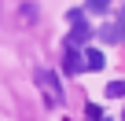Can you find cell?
Wrapping results in <instances>:
<instances>
[{"label": "cell", "mask_w": 125, "mask_h": 121, "mask_svg": "<svg viewBox=\"0 0 125 121\" xmlns=\"http://www.w3.org/2000/svg\"><path fill=\"white\" fill-rule=\"evenodd\" d=\"M77 19H85V11H81V8H70V11H66V22H70V26H74V22H77Z\"/></svg>", "instance_id": "obj_8"}, {"label": "cell", "mask_w": 125, "mask_h": 121, "mask_svg": "<svg viewBox=\"0 0 125 121\" xmlns=\"http://www.w3.org/2000/svg\"><path fill=\"white\" fill-rule=\"evenodd\" d=\"M22 19L33 22V19H37V4H22Z\"/></svg>", "instance_id": "obj_7"}, {"label": "cell", "mask_w": 125, "mask_h": 121, "mask_svg": "<svg viewBox=\"0 0 125 121\" xmlns=\"http://www.w3.org/2000/svg\"><path fill=\"white\" fill-rule=\"evenodd\" d=\"M110 0H88V11H107Z\"/></svg>", "instance_id": "obj_9"}, {"label": "cell", "mask_w": 125, "mask_h": 121, "mask_svg": "<svg viewBox=\"0 0 125 121\" xmlns=\"http://www.w3.org/2000/svg\"><path fill=\"white\" fill-rule=\"evenodd\" d=\"M37 88L44 92V103H48L52 110L62 106V88H59V81H55L52 70H37Z\"/></svg>", "instance_id": "obj_1"}, {"label": "cell", "mask_w": 125, "mask_h": 121, "mask_svg": "<svg viewBox=\"0 0 125 121\" xmlns=\"http://www.w3.org/2000/svg\"><path fill=\"white\" fill-rule=\"evenodd\" d=\"M85 66H88V70H103V66H107V59H103L99 48H88V44H85Z\"/></svg>", "instance_id": "obj_4"}, {"label": "cell", "mask_w": 125, "mask_h": 121, "mask_svg": "<svg viewBox=\"0 0 125 121\" xmlns=\"http://www.w3.org/2000/svg\"><path fill=\"white\" fill-rule=\"evenodd\" d=\"M81 70H88L85 66V51L77 55V48H66V74H81Z\"/></svg>", "instance_id": "obj_3"}, {"label": "cell", "mask_w": 125, "mask_h": 121, "mask_svg": "<svg viewBox=\"0 0 125 121\" xmlns=\"http://www.w3.org/2000/svg\"><path fill=\"white\" fill-rule=\"evenodd\" d=\"M99 40H107V44H114V40H121V26H114V22H107V26L99 29Z\"/></svg>", "instance_id": "obj_5"}, {"label": "cell", "mask_w": 125, "mask_h": 121, "mask_svg": "<svg viewBox=\"0 0 125 121\" xmlns=\"http://www.w3.org/2000/svg\"><path fill=\"white\" fill-rule=\"evenodd\" d=\"M92 37H96V29H92L85 19H77V22H74V29H70V37L62 40V44H66V48H85Z\"/></svg>", "instance_id": "obj_2"}, {"label": "cell", "mask_w": 125, "mask_h": 121, "mask_svg": "<svg viewBox=\"0 0 125 121\" xmlns=\"http://www.w3.org/2000/svg\"><path fill=\"white\" fill-rule=\"evenodd\" d=\"M121 40H125V26H121Z\"/></svg>", "instance_id": "obj_11"}, {"label": "cell", "mask_w": 125, "mask_h": 121, "mask_svg": "<svg viewBox=\"0 0 125 121\" xmlns=\"http://www.w3.org/2000/svg\"><path fill=\"white\" fill-rule=\"evenodd\" d=\"M107 95H110V99L125 95V84H121V81H110V84H107Z\"/></svg>", "instance_id": "obj_6"}, {"label": "cell", "mask_w": 125, "mask_h": 121, "mask_svg": "<svg viewBox=\"0 0 125 121\" xmlns=\"http://www.w3.org/2000/svg\"><path fill=\"white\" fill-rule=\"evenodd\" d=\"M118 22H121V26H125V8H121V15H118Z\"/></svg>", "instance_id": "obj_10"}]
</instances>
